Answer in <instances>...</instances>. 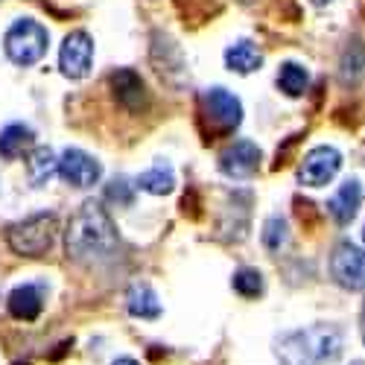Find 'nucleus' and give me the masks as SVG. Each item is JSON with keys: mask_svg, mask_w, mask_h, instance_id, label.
Segmentation results:
<instances>
[{"mask_svg": "<svg viewBox=\"0 0 365 365\" xmlns=\"http://www.w3.org/2000/svg\"><path fill=\"white\" fill-rule=\"evenodd\" d=\"M65 249L73 260H103L117 249V231L97 199H85L65 231Z\"/></svg>", "mask_w": 365, "mask_h": 365, "instance_id": "f257e3e1", "label": "nucleus"}, {"mask_svg": "<svg viewBox=\"0 0 365 365\" xmlns=\"http://www.w3.org/2000/svg\"><path fill=\"white\" fill-rule=\"evenodd\" d=\"M281 365H327L342 354V330L333 324H313L278 339L275 348Z\"/></svg>", "mask_w": 365, "mask_h": 365, "instance_id": "f03ea898", "label": "nucleus"}, {"mask_svg": "<svg viewBox=\"0 0 365 365\" xmlns=\"http://www.w3.org/2000/svg\"><path fill=\"white\" fill-rule=\"evenodd\" d=\"M199 123L207 138H228L242 123V106L225 88H207L199 97Z\"/></svg>", "mask_w": 365, "mask_h": 365, "instance_id": "7ed1b4c3", "label": "nucleus"}, {"mask_svg": "<svg viewBox=\"0 0 365 365\" xmlns=\"http://www.w3.org/2000/svg\"><path fill=\"white\" fill-rule=\"evenodd\" d=\"M56 231H58V222L53 214H36L12 225L6 240H9V249L21 257H44L56 242Z\"/></svg>", "mask_w": 365, "mask_h": 365, "instance_id": "20e7f679", "label": "nucleus"}, {"mask_svg": "<svg viewBox=\"0 0 365 365\" xmlns=\"http://www.w3.org/2000/svg\"><path fill=\"white\" fill-rule=\"evenodd\" d=\"M6 56L12 58L15 65L21 68H33L36 62H41V56L47 53V44H50V36L47 29L33 21V18H21L15 21L9 29H6Z\"/></svg>", "mask_w": 365, "mask_h": 365, "instance_id": "39448f33", "label": "nucleus"}, {"mask_svg": "<svg viewBox=\"0 0 365 365\" xmlns=\"http://www.w3.org/2000/svg\"><path fill=\"white\" fill-rule=\"evenodd\" d=\"M330 275L345 289H365V249L339 242L330 257Z\"/></svg>", "mask_w": 365, "mask_h": 365, "instance_id": "423d86ee", "label": "nucleus"}, {"mask_svg": "<svg viewBox=\"0 0 365 365\" xmlns=\"http://www.w3.org/2000/svg\"><path fill=\"white\" fill-rule=\"evenodd\" d=\"M339 167H342L339 149L316 146V149H310L307 155H304V161L298 167V181L301 185H307V187H324L327 181L339 173Z\"/></svg>", "mask_w": 365, "mask_h": 365, "instance_id": "0eeeda50", "label": "nucleus"}, {"mask_svg": "<svg viewBox=\"0 0 365 365\" xmlns=\"http://www.w3.org/2000/svg\"><path fill=\"white\" fill-rule=\"evenodd\" d=\"M58 175L65 178V185L85 190V187H94L100 181L103 164L82 149H65L62 158H58Z\"/></svg>", "mask_w": 365, "mask_h": 365, "instance_id": "6e6552de", "label": "nucleus"}, {"mask_svg": "<svg viewBox=\"0 0 365 365\" xmlns=\"http://www.w3.org/2000/svg\"><path fill=\"white\" fill-rule=\"evenodd\" d=\"M91 62H94V41H91L88 33L76 29V33L65 36L62 50H58V68L68 79H82L91 71Z\"/></svg>", "mask_w": 365, "mask_h": 365, "instance_id": "1a4fd4ad", "label": "nucleus"}, {"mask_svg": "<svg viewBox=\"0 0 365 365\" xmlns=\"http://www.w3.org/2000/svg\"><path fill=\"white\" fill-rule=\"evenodd\" d=\"M260 167V149L252 140H234L222 155H220V170L228 178H249Z\"/></svg>", "mask_w": 365, "mask_h": 365, "instance_id": "9d476101", "label": "nucleus"}, {"mask_svg": "<svg viewBox=\"0 0 365 365\" xmlns=\"http://www.w3.org/2000/svg\"><path fill=\"white\" fill-rule=\"evenodd\" d=\"M111 88H114V97H117L120 106H126V108H132V111H140V108L146 106L143 79H140L135 71H129V68L117 71V73L111 76Z\"/></svg>", "mask_w": 365, "mask_h": 365, "instance_id": "9b49d317", "label": "nucleus"}, {"mask_svg": "<svg viewBox=\"0 0 365 365\" xmlns=\"http://www.w3.org/2000/svg\"><path fill=\"white\" fill-rule=\"evenodd\" d=\"M359 202H362V187H359V181H356V178H348L345 185L336 190V196L327 202V214L336 220L339 225H348V222L356 217Z\"/></svg>", "mask_w": 365, "mask_h": 365, "instance_id": "f8f14e48", "label": "nucleus"}, {"mask_svg": "<svg viewBox=\"0 0 365 365\" xmlns=\"http://www.w3.org/2000/svg\"><path fill=\"white\" fill-rule=\"evenodd\" d=\"M41 307H44V298L36 284H21L9 292V313L18 322H36L41 316Z\"/></svg>", "mask_w": 365, "mask_h": 365, "instance_id": "ddd939ff", "label": "nucleus"}, {"mask_svg": "<svg viewBox=\"0 0 365 365\" xmlns=\"http://www.w3.org/2000/svg\"><path fill=\"white\" fill-rule=\"evenodd\" d=\"M126 307L135 319H158L161 316V301L152 292L149 284H135L126 295Z\"/></svg>", "mask_w": 365, "mask_h": 365, "instance_id": "4468645a", "label": "nucleus"}, {"mask_svg": "<svg viewBox=\"0 0 365 365\" xmlns=\"http://www.w3.org/2000/svg\"><path fill=\"white\" fill-rule=\"evenodd\" d=\"M225 65L237 73H252L263 65V53L252 41H237L225 50Z\"/></svg>", "mask_w": 365, "mask_h": 365, "instance_id": "2eb2a0df", "label": "nucleus"}, {"mask_svg": "<svg viewBox=\"0 0 365 365\" xmlns=\"http://www.w3.org/2000/svg\"><path fill=\"white\" fill-rule=\"evenodd\" d=\"M26 170H29V181H33L36 187H41L53 178V173H58V158L53 155L50 146H36L33 152H29Z\"/></svg>", "mask_w": 365, "mask_h": 365, "instance_id": "dca6fc26", "label": "nucleus"}, {"mask_svg": "<svg viewBox=\"0 0 365 365\" xmlns=\"http://www.w3.org/2000/svg\"><path fill=\"white\" fill-rule=\"evenodd\" d=\"M33 129L24 126V123H9L4 132H0V158H18L26 146H33Z\"/></svg>", "mask_w": 365, "mask_h": 365, "instance_id": "f3484780", "label": "nucleus"}, {"mask_svg": "<svg viewBox=\"0 0 365 365\" xmlns=\"http://www.w3.org/2000/svg\"><path fill=\"white\" fill-rule=\"evenodd\" d=\"M138 187L152 193V196H167L175 187V173L170 164H155L152 170L138 175Z\"/></svg>", "mask_w": 365, "mask_h": 365, "instance_id": "a211bd4d", "label": "nucleus"}, {"mask_svg": "<svg viewBox=\"0 0 365 365\" xmlns=\"http://www.w3.org/2000/svg\"><path fill=\"white\" fill-rule=\"evenodd\" d=\"M307 82H310V76H307V71H304L301 65H295V62H284L281 65V71H278V88L284 91L287 97H301L304 91H307Z\"/></svg>", "mask_w": 365, "mask_h": 365, "instance_id": "6ab92c4d", "label": "nucleus"}, {"mask_svg": "<svg viewBox=\"0 0 365 365\" xmlns=\"http://www.w3.org/2000/svg\"><path fill=\"white\" fill-rule=\"evenodd\" d=\"M287 240H289L287 222H284L281 217H269L266 225H263V246H266L269 252H281V249L287 246Z\"/></svg>", "mask_w": 365, "mask_h": 365, "instance_id": "aec40b11", "label": "nucleus"}, {"mask_svg": "<svg viewBox=\"0 0 365 365\" xmlns=\"http://www.w3.org/2000/svg\"><path fill=\"white\" fill-rule=\"evenodd\" d=\"M234 289L242 298H257L263 292V275L257 269H240L234 275Z\"/></svg>", "mask_w": 365, "mask_h": 365, "instance_id": "412c9836", "label": "nucleus"}, {"mask_svg": "<svg viewBox=\"0 0 365 365\" xmlns=\"http://www.w3.org/2000/svg\"><path fill=\"white\" fill-rule=\"evenodd\" d=\"M135 187H138V185H132L126 175H117V178L108 181L106 199H108V202H117V205H132V199H135Z\"/></svg>", "mask_w": 365, "mask_h": 365, "instance_id": "4be33fe9", "label": "nucleus"}, {"mask_svg": "<svg viewBox=\"0 0 365 365\" xmlns=\"http://www.w3.org/2000/svg\"><path fill=\"white\" fill-rule=\"evenodd\" d=\"M111 365H140L138 359H132V356H120V359H114Z\"/></svg>", "mask_w": 365, "mask_h": 365, "instance_id": "5701e85b", "label": "nucleus"}, {"mask_svg": "<svg viewBox=\"0 0 365 365\" xmlns=\"http://www.w3.org/2000/svg\"><path fill=\"white\" fill-rule=\"evenodd\" d=\"M359 322H362L359 327H362V342H365V304H362V319H359Z\"/></svg>", "mask_w": 365, "mask_h": 365, "instance_id": "b1692460", "label": "nucleus"}, {"mask_svg": "<svg viewBox=\"0 0 365 365\" xmlns=\"http://www.w3.org/2000/svg\"><path fill=\"white\" fill-rule=\"evenodd\" d=\"M313 4H316V6H324V4H330V0H313Z\"/></svg>", "mask_w": 365, "mask_h": 365, "instance_id": "393cba45", "label": "nucleus"}, {"mask_svg": "<svg viewBox=\"0 0 365 365\" xmlns=\"http://www.w3.org/2000/svg\"><path fill=\"white\" fill-rule=\"evenodd\" d=\"M362 240H365V231H362Z\"/></svg>", "mask_w": 365, "mask_h": 365, "instance_id": "a878e982", "label": "nucleus"}, {"mask_svg": "<svg viewBox=\"0 0 365 365\" xmlns=\"http://www.w3.org/2000/svg\"><path fill=\"white\" fill-rule=\"evenodd\" d=\"M242 4H249V0H242Z\"/></svg>", "mask_w": 365, "mask_h": 365, "instance_id": "bb28decb", "label": "nucleus"}]
</instances>
